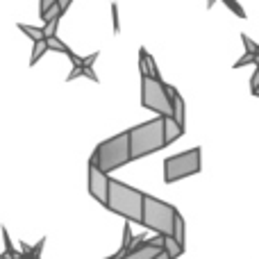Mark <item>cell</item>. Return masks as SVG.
<instances>
[{
  "label": "cell",
  "mask_w": 259,
  "mask_h": 259,
  "mask_svg": "<svg viewBox=\"0 0 259 259\" xmlns=\"http://www.w3.org/2000/svg\"><path fill=\"white\" fill-rule=\"evenodd\" d=\"M141 205H143V191L130 187L121 180L109 178L107 198H105V207L109 211L123 216L127 223H139L141 221Z\"/></svg>",
  "instance_id": "6da1fadb"
},
{
  "label": "cell",
  "mask_w": 259,
  "mask_h": 259,
  "mask_svg": "<svg viewBox=\"0 0 259 259\" xmlns=\"http://www.w3.org/2000/svg\"><path fill=\"white\" fill-rule=\"evenodd\" d=\"M127 148H130V161L141 159L146 155L166 148L164 143V121L161 116L146 121L141 125H134L127 130Z\"/></svg>",
  "instance_id": "7a4b0ae2"
},
{
  "label": "cell",
  "mask_w": 259,
  "mask_h": 259,
  "mask_svg": "<svg viewBox=\"0 0 259 259\" xmlns=\"http://www.w3.org/2000/svg\"><path fill=\"white\" fill-rule=\"evenodd\" d=\"M175 209L170 202H164L155 196L143 193V205H141V221L139 225H143L146 230H152L159 237H168L173 232V221H175Z\"/></svg>",
  "instance_id": "3957f363"
},
{
  "label": "cell",
  "mask_w": 259,
  "mask_h": 259,
  "mask_svg": "<svg viewBox=\"0 0 259 259\" xmlns=\"http://www.w3.org/2000/svg\"><path fill=\"white\" fill-rule=\"evenodd\" d=\"M103 173H112V170L121 168L130 161V148H127V130L112 139H105L103 143L94 148L91 159Z\"/></svg>",
  "instance_id": "277c9868"
},
{
  "label": "cell",
  "mask_w": 259,
  "mask_h": 259,
  "mask_svg": "<svg viewBox=\"0 0 259 259\" xmlns=\"http://www.w3.org/2000/svg\"><path fill=\"white\" fill-rule=\"evenodd\" d=\"M200 148H191V150L178 152L173 157H166L164 161V182L166 184H175L184 178L200 173Z\"/></svg>",
  "instance_id": "5b68a950"
},
{
  "label": "cell",
  "mask_w": 259,
  "mask_h": 259,
  "mask_svg": "<svg viewBox=\"0 0 259 259\" xmlns=\"http://www.w3.org/2000/svg\"><path fill=\"white\" fill-rule=\"evenodd\" d=\"M141 105L143 109H150L157 116H170V98L166 91V82L141 75Z\"/></svg>",
  "instance_id": "8992f818"
},
{
  "label": "cell",
  "mask_w": 259,
  "mask_h": 259,
  "mask_svg": "<svg viewBox=\"0 0 259 259\" xmlns=\"http://www.w3.org/2000/svg\"><path fill=\"white\" fill-rule=\"evenodd\" d=\"M68 59H71V64H73V71L68 73V77H66V82H73L75 77H89L91 82H96L98 84V75H96V71H94V64H96V59L100 57V53L96 50V53H91V55H87V57H80V55H75V53H71V55H66Z\"/></svg>",
  "instance_id": "52a82bcc"
},
{
  "label": "cell",
  "mask_w": 259,
  "mask_h": 259,
  "mask_svg": "<svg viewBox=\"0 0 259 259\" xmlns=\"http://www.w3.org/2000/svg\"><path fill=\"white\" fill-rule=\"evenodd\" d=\"M107 182H109V175L103 173L94 161H89V193L103 207H105V198H107Z\"/></svg>",
  "instance_id": "ba28073f"
},
{
  "label": "cell",
  "mask_w": 259,
  "mask_h": 259,
  "mask_svg": "<svg viewBox=\"0 0 259 259\" xmlns=\"http://www.w3.org/2000/svg\"><path fill=\"white\" fill-rule=\"evenodd\" d=\"M166 91H168L170 98V116L180 123V125H187V109H184V98L173 84H166Z\"/></svg>",
  "instance_id": "9c48e42d"
},
{
  "label": "cell",
  "mask_w": 259,
  "mask_h": 259,
  "mask_svg": "<svg viewBox=\"0 0 259 259\" xmlns=\"http://www.w3.org/2000/svg\"><path fill=\"white\" fill-rule=\"evenodd\" d=\"M161 121H164V143L170 146V143H175L184 134V127L173 116H161Z\"/></svg>",
  "instance_id": "30bf717a"
},
{
  "label": "cell",
  "mask_w": 259,
  "mask_h": 259,
  "mask_svg": "<svg viewBox=\"0 0 259 259\" xmlns=\"http://www.w3.org/2000/svg\"><path fill=\"white\" fill-rule=\"evenodd\" d=\"M170 237L175 239V241L180 243V246H187V230H184V219H182V214H175V221H173V232H170Z\"/></svg>",
  "instance_id": "8fae6325"
},
{
  "label": "cell",
  "mask_w": 259,
  "mask_h": 259,
  "mask_svg": "<svg viewBox=\"0 0 259 259\" xmlns=\"http://www.w3.org/2000/svg\"><path fill=\"white\" fill-rule=\"evenodd\" d=\"M161 250H164L170 259H178V257L184 252V248L180 246V243L168 234V237H161Z\"/></svg>",
  "instance_id": "7c38bea8"
},
{
  "label": "cell",
  "mask_w": 259,
  "mask_h": 259,
  "mask_svg": "<svg viewBox=\"0 0 259 259\" xmlns=\"http://www.w3.org/2000/svg\"><path fill=\"white\" fill-rule=\"evenodd\" d=\"M46 46H48V53H50V50H55V53H64V55H71L73 53V50L68 48V46L64 44L57 34H55V36H46Z\"/></svg>",
  "instance_id": "4fadbf2b"
},
{
  "label": "cell",
  "mask_w": 259,
  "mask_h": 259,
  "mask_svg": "<svg viewBox=\"0 0 259 259\" xmlns=\"http://www.w3.org/2000/svg\"><path fill=\"white\" fill-rule=\"evenodd\" d=\"M48 53V46H46V39L41 41H34V48H32V57H30V66H34L36 62H39L44 55Z\"/></svg>",
  "instance_id": "5bb4252c"
},
{
  "label": "cell",
  "mask_w": 259,
  "mask_h": 259,
  "mask_svg": "<svg viewBox=\"0 0 259 259\" xmlns=\"http://www.w3.org/2000/svg\"><path fill=\"white\" fill-rule=\"evenodd\" d=\"M18 30L23 32V34H27L32 41H41V39H46V34H44V30L41 27H34V25H23V23H18Z\"/></svg>",
  "instance_id": "9a60e30c"
},
{
  "label": "cell",
  "mask_w": 259,
  "mask_h": 259,
  "mask_svg": "<svg viewBox=\"0 0 259 259\" xmlns=\"http://www.w3.org/2000/svg\"><path fill=\"white\" fill-rule=\"evenodd\" d=\"M221 3H223L225 7H228L230 12L234 14V16H239V18H248V16H246V9L241 7V3H239V0H221Z\"/></svg>",
  "instance_id": "2e32d148"
},
{
  "label": "cell",
  "mask_w": 259,
  "mask_h": 259,
  "mask_svg": "<svg viewBox=\"0 0 259 259\" xmlns=\"http://www.w3.org/2000/svg\"><path fill=\"white\" fill-rule=\"evenodd\" d=\"M259 66V55H252V53H246L241 59H237L234 62V68H243V66Z\"/></svg>",
  "instance_id": "e0dca14e"
},
{
  "label": "cell",
  "mask_w": 259,
  "mask_h": 259,
  "mask_svg": "<svg viewBox=\"0 0 259 259\" xmlns=\"http://www.w3.org/2000/svg\"><path fill=\"white\" fill-rule=\"evenodd\" d=\"M241 41H243V46H246V53L259 55V44H255V41H252L248 34H241Z\"/></svg>",
  "instance_id": "ac0fdd59"
},
{
  "label": "cell",
  "mask_w": 259,
  "mask_h": 259,
  "mask_svg": "<svg viewBox=\"0 0 259 259\" xmlns=\"http://www.w3.org/2000/svg\"><path fill=\"white\" fill-rule=\"evenodd\" d=\"M112 25H114V34L121 32V21H118V5L112 3Z\"/></svg>",
  "instance_id": "d6986e66"
},
{
  "label": "cell",
  "mask_w": 259,
  "mask_h": 259,
  "mask_svg": "<svg viewBox=\"0 0 259 259\" xmlns=\"http://www.w3.org/2000/svg\"><path fill=\"white\" fill-rule=\"evenodd\" d=\"M257 84H259V66H255V73H252V77H250V94H252V96L259 94Z\"/></svg>",
  "instance_id": "ffe728a7"
},
{
  "label": "cell",
  "mask_w": 259,
  "mask_h": 259,
  "mask_svg": "<svg viewBox=\"0 0 259 259\" xmlns=\"http://www.w3.org/2000/svg\"><path fill=\"white\" fill-rule=\"evenodd\" d=\"M55 3H57V0H39V16H44Z\"/></svg>",
  "instance_id": "44dd1931"
},
{
  "label": "cell",
  "mask_w": 259,
  "mask_h": 259,
  "mask_svg": "<svg viewBox=\"0 0 259 259\" xmlns=\"http://www.w3.org/2000/svg\"><path fill=\"white\" fill-rule=\"evenodd\" d=\"M57 5H59V9H62V12L66 14V9L73 5V0H57Z\"/></svg>",
  "instance_id": "7402d4cb"
},
{
  "label": "cell",
  "mask_w": 259,
  "mask_h": 259,
  "mask_svg": "<svg viewBox=\"0 0 259 259\" xmlns=\"http://www.w3.org/2000/svg\"><path fill=\"white\" fill-rule=\"evenodd\" d=\"M152 259H170V257H168V255H166V252H164V250H159V252H157V255H155V257H152Z\"/></svg>",
  "instance_id": "603a6c76"
},
{
  "label": "cell",
  "mask_w": 259,
  "mask_h": 259,
  "mask_svg": "<svg viewBox=\"0 0 259 259\" xmlns=\"http://www.w3.org/2000/svg\"><path fill=\"white\" fill-rule=\"evenodd\" d=\"M216 5V0H207V9H211Z\"/></svg>",
  "instance_id": "cb8c5ba5"
}]
</instances>
